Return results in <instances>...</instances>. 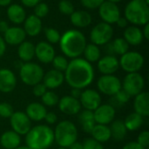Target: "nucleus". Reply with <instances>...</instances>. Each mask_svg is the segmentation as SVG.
Returning <instances> with one entry per match:
<instances>
[{
	"instance_id": "f257e3e1",
	"label": "nucleus",
	"mask_w": 149,
	"mask_h": 149,
	"mask_svg": "<svg viewBox=\"0 0 149 149\" xmlns=\"http://www.w3.org/2000/svg\"><path fill=\"white\" fill-rule=\"evenodd\" d=\"M65 79L72 88L85 89L94 79V69L91 63L85 58H72L65 71Z\"/></svg>"
},
{
	"instance_id": "f03ea898",
	"label": "nucleus",
	"mask_w": 149,
	"mask_h": 149,
	"mask_svg": "<svg viewBox=\"0 0 149 149\" xmlns=\"http://www.w3.org/2000/svg\"><path fill=\"white\" fill-rule=\"evenodd\" d=\"M60 50L65 57L79 58L86 45L85 35L78 30H68L62 34L59 40Z\"/></svg>"
},
{
	"instance_id": "7ed1b4c3",
	"label": "nucleus",
	"mask_w": 149,
	"mask_h": 149,
	"mask_svg": "<svg viewBox=\"0 0 149 149\" xmlns=\"http://www.w3.org/2000/svg\"><path fill=\"white\" fill-rule=\"evenodd\" d=\"M25 142L30 149H48L54 142L53 130L47 125L35 126L25 134Z\"/></svg>"
},
{
	"instance_id": "20e7f679",
	"label": "nucleus",
	"mask_w": 149,
	"mask_h": 149,
	"mask_svg": "<svg viewBox=\"0 0 149 149\" xmlns=\"http://www.w3.org/2000/svg\"><path fill=\"white\" fill-rule=\"evenodd\" d=\"M149 4L145 0H131L125 7L124 14L128 23L142 26L149 22Z\"/></svg>"
},
{
	"instance_id": "39448f33",
	"label": "nucleus",
	"mask_w": 149,
	"mask_h": 149,
	"mask_svg": "<svg viewBox=\"0 0 149 149\" xmlns=\"http://www.w3.org/2000/svg\"><path fill=\"white\" fill-rule=\"evenodd\" d=\"M53 134L54 141L62 148H68L78 139L77 127L69 120L60 121L53 130Z\"/></svg>"
},
{
	"instance_id": "423d86ee",
	"label": "nucleus",
	"mask_w": 149,
	"mask_h": 149,
	"mask_svg": "<svg viewBox=\"0 0 149 149\" xmlns=\"http://www.w3.org/2000/svg\"><path fill=\"white\" fill-rule=\"evenodd\" d=\"M43 68L33 62H26L19 68V77L22 82L27 86H33L43 80Z\"/></svg>"
},
{
	"instance_id": "0eeeda50",
	"label": "nucleus",
	"mask_w": 149,
	"mask_h": 149,
	"mask_svg": "<svg viewBox=\"0 0 149 149\" xmlns=\"http://www.w3.org/2000/svg\"><path fill=\"white\" fill-rule=\"evenodd\" d=\"M144 57L138 52H127L121 55L119 63L120 67L127 73L138 72L144 65Z\"/></svg>"
},
{
	"instance_id": "6e6552de",
	"label": "nucleus",
	"mask_w": 149,
	"mask_h": 149,
	"mask_svg": "<svg viewBox=\"0 0 149 149\" xmlns=\"http://www.w3.org/2000/svg\"><path fill=\"white\" fill-rule=\"evenodd\" d=\"M113 36V28L111 24L100 22L93 27L90 32V40L96 45H105L111 41Z\"/></svg>"
},
{
	"instance_id": "1a4fd4ad",
	"label": "nucleus",
	"mask_w": 149,
	"mask_h": 149,
	"mask_svg": "<svg viewBox=\"0 0 149 149\" xmlns=\"http://www.w3.org/2000/svg\"><path fill=\"white\" fill-rule=\"evenodd\" d=\"M145 87V79L143 76L139 72L127 73L121 84V88L126 91L131 97H135Z\"/></svg>"
},
{
	"instance_id": "9d476101",
	"label": "nucleus",
	"mask_w": 149,
	"mask_h": 149,
	"mask_svg": "<svg viewBox=\"0 0 149 149\" xmlns=\"http://www.w3.org/2000/svg\"><path fill=\"white\" fill-rule=\"evenodd\" d=\"M97 87L101 93L112 97L121 89V82L113 74L102 75L97 81Z\"/></svg>"
},
{
	"instance_id": "9b49d317",
	"label": "nucleus",
	"mask_w": 149,
	"mask_h": 149,
	"mask_svg": "<svg viewBox=\"0 0 149 149\" xmlns=\"http://www.w3.org/2000/svg\"><path fill=\"white\" fill-rule=\"evenodd\" d=\"M31 120L25 113L17 111L14 112L10 118V123L12 130L19 135H25L31 128Z\"/></svg>"
},
{
	"instance_id": "f8f14e48",
	"label": "nucleus",
	"mask_w": 149,
	"mask_h": 149,
	"mask_svg": "<svg viewBox=\"0 0 149 149\" xmlns=\"http://www.w3.org/2000/svg\"><path fill=\"white\" fill-rule=\"evenodd\" d=\"M98 9L102 22H105L107 24H115L120 17V10L117 3L105 0Z\"/></svg>"
},
{
	"instance_id": "ddd939ff",
	"label": "nucleus",
	"mask_w": 149,
	"mask_h": 149,
	"mask_svg": "<svg viewBox=\"0 0 149 149\" xmlns=\"http://www.w3.org/2000/svg\"><path fill=\"white\" fill-rule=\"evenodd\" d=\"M79 100L80 102L81 107L93 112L101 105L100 94L99 92L93 89H86L83 91Z\"/></svg>"
},
{
	"instance_id": "4468645a",
	"label": "nucleus",
	"mask_w": 149,
	"mask_h": 149,
	"mask_svg": "<svg viewBox=\"0 0 149 149\" xmlns=\"http://www.w3.org/2000/svg\"><path fill=\"white\" fill-rule=\"evenodd\" d=\"M115 117V109L110 104H103L93 111V118L96 124L108 125Z\"/></svg>"
},
{
	"instance_id": "2eb2a0df",
	"label": "nucleus",
	"mask_w": 149,
	"mask_h": 149,
	"mask_svg": "<svg viewBox=\"0 0 149 149\" xmlns=\"http://www.w3.org/2000/svg\"><path fill=\"white\" fill-rule=\"evenodd\" d=\"M97 67L103 75L114 74L120 68L119 59L114 55H106L98 60Z\"/></svg>"
},
{
	"instance_id": "dca6fc26",
	"label": "nucleus",
	"mask_w": 149,
	"mask_h": 149,
	"mask_svg": "<svg viewBox=\"0 0 149 149\" xmlns=\"http://www.w3.org/2000/svg\"><path fill=\"white\" fill-rule=\"evenodd\" d=\"M58 105L60 112L66 115H76L82 108L79 100L70 95H66L59 99Z\"/></svg>"
},
{
	"instance_id": "f3484780",
	"label": "nucleus",
	"mask_w": 149,
	"mask_h": 149,
	"mask_svg": "<svg viewBox=\"0 0 149 149\" xmlns=\"http://www.w3.org/2000/svg\"><path fill=\"white\" fill-rule=\"evenodd\" d=\"M35 56L41 63L50 64L56 56L55 50L50 43L41 41L35 45Z\"/></svg>"
},
{
	"instance_id": "a211bd4d",
	"label": "nucleus",
	"mask_w": 149,
	"mask_h": 149,
	"mask_svg": "<svg viewBox=\"0 0 149 149\" xmlns=\"http://www.w3.org/2000/svg\"><path fill=\"white\" fill-rule=\"evenodd\" d=\"M17 86V78L14 72L7 68L0 69V92L11 93Z\"/></svg>"
},
{
	"instance_id": "6ab92c4d",
	"label": "nucleus",
	"mask_w": 149,
	"mask_h": 149,
	"mask_svg": "<svg viewBox=\"0 0 149 149\" xmlns=\"http://www.w3.org/2000/svg\"><path fill=\"white\" fill-rule=\"evenodd\" d=\"M43 84L47 89L52 90L59 87L65 81V75L62 72L52 69L44 74Z\"/></svg>"
},
{
	"instance_id": "aec40b11",
	"label": "nucleus",
	"mask_w": 149,
	"mask_h": 149,
	"mask_svg": "<svg viewBox=\"0 0 149 149\" xmlns=\"http://www.w3.org/2000/svg\"><path fill=\"white\" fill-rule=\"evenodd\" d=\"M26 34L22 27L12 26L3 33V40L5 44L10 45H18L24 41Z\"/></svg>"
},
{
	"instance_id": "412c9836",
	"label": "nucleus",
	"mask_w": 149,
	"mask_h": 149,
	"mask_svg": "<svg viewBox=\"0 0 149 149\" xmlns=\"http://www.w3.org/2000/svg\"><path fill=\"white\" fill-rule=\"evenodd\" d=\"M134 113L141 116L148 117L149 115V94L148 92H141L135 96L134 101Z\"/></svg>"
},
{
	"instance_id": "4be33fe9",
	"label": "nucleus",
	"mask_w": 149,
	"mask_h": 149,
	"mask_svg": "<svg viewBox=\"0 0 149 149\" xmlns=\"http://www.w3.org/2000/svg\"><path fill=\"white\" fill-rule=\"evenodd\" d=\"M24 31L30 37L38 36L42 31V21L35 15H31L24 21Z\"/></svg>"
},
{
	"instance_id": "5701e85b",
	"label": "nucleus",
	"mask_w": 149,
	"mask_h": 149,
	"mask_svg": "<svg viewBox=\"0 0 149 149\" xmlns=\"http://www.w3.org/2000/svg\"><path fill=\"white\" fill-rule=\"evenodd\" d=\"M123 38L127 42L129 45H139L142 43L144 37L142 31L139 26L130 25L125 29Z\"/></svg>"
},
{
	"instance_id": "b1692460",
	"label": "nucleus",
	"mask_w": 149,
	"mask_h": 149,
	"mask_svg": "<svg viewBox=\"0 0 149 149\" xmlns=\"http://www.w3.org/2000/svg\"><path fill=\"white\" fill-rule=\"evenodd\" d=\"M47 111L41 103L32 102L29 104L25 109V114L32 121H41L45 119Z\"/></svg>"
},
{
	"instance_id": "393cba45",
	"label": "nucleus",
	"mask_w": 149,
	"mask_h": 149,
	"mask_svg": "<svg viewBox=\"0 0 149 149\" xmlns=\"http://www.w3.org/2000/svg\"><path fill=\"white\" fill-rule=\"evenodd\" d=\"M21 143V137L13 130L6 131L0 137V144L4 149H15Z\"/></svg>"
},
{
	"instance_id": "a878e982",
	"label": "nucleus",
	"mask_w": 149,
	"mask_h": 149,
	"mask_svg": "<svg viewBox=\"0 0 149 149\" xmlns=\"http://www.w3.org/2000/svg\"><path fill=\"white\" fill-rule=\"evenodd\" d=\"M7 17L13 24H20L25 20L26 13L23 6L17 3H13L10 4L7 8Z\"/></svg>"
},
{
	"instance_id": "bb28decb",
	"label": "nucleus",
	"mask_w": 149,
	"mask_h": 149,
	"mask_svg": "<svg viewBox=\"0 0 149 149\" xmlns=\"http://www.w3.org/2000/svg\"><path fill=\"white\" fill-rule=\"evenodd\" d=\"M70 17L72 24L79 28H85L92 23V16L86 10H74Z\"/></svg>"
},
{
	"instance_id": "cd10ccee",
	"label": "nucleus",
	"mask_w": 149,
	"mask_h": 149,
	"mask_svg": "<svg viewBox=\"0 0 149 149\" xmlns=\"http://www.w3.org/2000/svg\"><path fill=\"white\" fill-rule=\"evenodd\" d=\"M90 134L93 140L101 144L107 142L111 139V131L107 125L96 124Z\"/></svg>"
},
{
	"instance_id": "c85d7f7f",
	"label": "nucleus",
	"mask_w": 149,
	"mask_h": 149,
	"mask_svg": "<svg viewBox=\"0 0 149 149\" xmlns=\"http://www.w3.org/2000/svg\"><path fill=\"white\" fill-rule=\"evenodd\" d=\"M17 55L21 61L23 62H31V60L35 57V45L29 42L24 41L18 45Z\"/></svg>"
},
{
	"instance_id": "c756f323",
	"label": "nucleus",
	"mask_w": 149,
	"mask_h": 149,
	"mask_svg": "<svg viewBox=\"0 0 149 149\" xmlns=\"http://www.w3.org/2000/svg\"><path fill=\"white\" fill-rule=\"evenodd\" d=\"M79 122L81 125L82 130L87 134H91L94 126L96 125L93 118V112L89 110L80 111L79 113Z\"/></svg>"
},
{
	"instance_id": "7c9ffc66",
	"label": "nucleus",
	"mask_w": 149,
	"mask_h": 149,
	"mask_svg": "<svg viewBox=\"0 0 149 149\" xmlns=\"http://www.w3.org/2000/svg\"><path fill=\"white\" fill-rule=\"evenodd\" d=\"M110 131H111V138H113L117 141H122L126 137L127 133L124 122L120 120H114L111 123Z\"/></svg>"
},
{
	"instance_id": "2f4dec72",
	"label": "nucleus",
	"mask_w": 149,
	"mask_h": 149,
	"mask_svg": "<svg viewBox=\"0 0 149 149\" xmlns=\"http://www.w3.org/2000/svg\"><path fill=\"white\" fill-rule=\"evenodd\" d=\"M127 131H136L143 125V117L136 113H132L127 115L123 121Z\"/></svg>"
},
{
	"instance_id": "473e14b6",
	"label": "nucleus",
	"mask_w": 149,
	"mask_h": 149,
	"mask_svg": "<svg viewBox=\"0 0 149 149\" xmlns=\"http://www.w3.org/2000/svg\"><path fill=\"white\" fill-rule=\"evenodd\" d=\"M85 59L88 61L89 63H94L98 62V60L100 58V49L98 45L91 43L86 44L84 52H83Z\"/></svg>"
},
{
	"instance_id": "72a5a7b5",
	"label": "nucleus",
	"mask_w": 149,
	"mask_h": 149,
	"mask_svg": "<svg viewBox=\"0 0 149 149\" xmlns=\"http://www.w3.org/2000/svg\"><path fill=\"white\" fill-rule=\"evenodd\" d=\"M111 45H112L113 54H118L120 56L127 52L129 49V45L123 38H115L113 41L111 42Z\"/></svg>"
},
{
	"instance_id": "f704fd0d",
	"label": "nucleus",
	"mask_w": 149,
	"mask_h": 149,
	"mask_svg": "<svg viewBox=\"0 0 149 149\" xmlns=\"http://www.w3.org/2000/svg\"><path fill=\"white\" fill-rule=\"evenodd\" d=\"M131 96L126 92L124 91L122 88L113 96H112V104H110L113 107H120V106H123L126 103H127L130 100Z\"/></svg>"
},
{
	"instance_id": "c9c22d12",
	"label": "nucleus",
	"mask_w": 149,
	"mask_h": 149,
	"mask_svg": "<svg viewBox=\"0 0 149 149\" xmlns=\"http://www.w3.org/2000/svg\"><path fill=\"white\" fill-rule=\"evenodd\" d=\"M59 100L58 96L52 91H46L44 95L41 97V101L42 104L45 107H54L58 105Z\"/></svg>"
},
{
	"instance_id": "e433bc0d",
	"label": "nucleus",
	"mask_w": 149,
	"mask_h": 149,
	"mask_svg": "<svg viewBox=\"0 0 149 149\" xmlns=\"http://www.w3.org/2000/svg\"><path fill=\"white\" fill-rule=\"evenodd\" d=\"M45 38H46L48 43H50L51 45L58 43L60 40V37H61L59 31L54 28H52V27L45 28Z\"/></svg>"
},
{
	"instance_id": "4c0bfd02",
	"label": "nucleus",
	"mask_w": 149,
	"mask_h": 149,
	"mask_svg": "<svg viewBox=\"0 0 149 149\" xmlns=\"http://www.w3.org/2000/svg\"><path fill=\"white\" fill-rule=\"evenodd\" d=\"M52 63V65H53L55 70L63 72L67 68V65H68L69 62H68V60L66 59L65 57L61 56V55H58V56L54 57Z\"/></svg>"
},
{
	"instance_id": "58836bf2",
	"label": "nucleus",
	"mask_w": 149,
	"mask_h": 149,
	"mask_svg": "<svg viewBox=\"0 0 149 149\" xmlns=\"http://www.w3.org/2000/svg\"><path fill=\"white\" fill-rule=\"evenodd\" d=\"M58 10L62 14L71 16V14L74 11V6L70 0H61L58 3Z\"/></svg>"
},
{
	"instance_id": "ea45409f",
	"label": "nucleus",
	"mask_w": 149,
	"mask_h": 149,
	"mask_svg": "<svg viewBox=\"0 0 149 149\" xmlns=\"http://www.w3.org/2000/svg\"><path fill=\"white\" fill-rule=\"evenodd\" d=\"M49 13V6L45 3H38L34 7V15L39 17L40 19L42 17H45Z\"/></svg>"
},
{
	"instance_id": "a19ab883",
	"label": "nucleus",
	"mask_w": 149,
	"mask_h": 149,
	"mask_svg": "<svg viewBox=\"0 0 149 149\" xmlns=\"http://www.w3.org/2000/svg\"><path fill=\"white\" fill-rule=\"evenodd\" d=\"M13 113L14 110L10 104L6 102L0 103V117L4 119H10Z\"/></svg>"
},
{
	"instance_id": "79ce46f5",
	"label": "nucleus",
	"mask_w": 149,
	"mask_h": 149,
	"mask_svg": "<svg viewBox=\"0 0 149 149\" xmlns=\"http://www.w3.org/2000/svg\"><path fill=\"white\" fill-rule=\"evenodd\" d=\"M83 149H104V147L101 143L96 141L93 138H88L84 141L82 143Z\"/></svg>"
},
{
	"instance_id": "37998d69",
	"label": "nucleus",
	"mask_w": 149,
	"mask_h": 149,
	"mask_svg": "<svg viewBox=\"0 0 149 149\" xmlns=\"http://www.w3.org/2000/svg\"><path fill=\"white\" fill-rule=\"evenodd\" d=\"M138 144H140L141 147H143L144 148H149V132L148 131H142L137 138V141Z\"/></svg>"
},
{
	"instance_id": "c03bdc74",
	"label": "nucleus",
	"mask_w": 149,
	"mask_h": 149,
	"mask_svg": "<svg viewBox=\"0 0 149 149\" xmlns=\"http://www.w3.org/2000/svg\"><path fill=\"white\" fill-rule=\"evenodd\" d=\"M81 3L86 9L93 10L99 8L105 0H80Z\"/></svg>"
},
{
	"instance_id": "a18cd8bd",
	"label": "nucleus",
	"mask_w": 149,
	"mask_h": 149,
	"mask_svg": "<svg viewBox=\"0 0 149 149\" xmlns=\"http://www.w3.org/2000/svg\"><path fill=\"white\" fill-rule=\"evenodd\" d=\"M47 91V88L45 87V86L43 83H38L35 86H33V89H32V93L34 94V96L36 97H39L41 98L44 93Z\"/></svg>"
},
{
	"instance_id": "49530a36",
	"label": "nucleus",
	"mask_w": 149,
	"mask_h": 149,
	"mask_svg": "<svg viewBox=\"0 0 149 149\" xmlns=\"http://www.w3.org/2000/svg\"><path fill=\"white\" fill-rule=\"evenodd\" d=\"M44 120L46 121L47 124L53 125L58 121V116L54 112H47Z\"/></svg>"
},
{
	"instance_id": "de8ad7c7",
	"label": "nucleus",
	"mask_w": 149,
	"mask_h": 149,
	"mask_svg": "<svg viewBox=\"0 0 149 149\" xmlns=\"http://www.w3.org/2000/svg\"><path fill=\"white\" fill-rule=\"evenodd\" d=\"M122 149H149V148H144L143 147H141L140 144H138L136 141H131V142H128L127 143Z\"/></svg>"
},
{
	"instance_id": "09e8293b",
	"label": "nucleus",
	"mask_w": 149,
	"mask_h": 149,
	"mask_svg": "<svg viewBox=\"0 0 149 149\" xmlns=\"http://www.w3.org/2000/svg\"><path fill=\"white\" fill-rule=\"evenodd\" d=\"M22 4L25 7H35L38 3H40V0H20Z\"/></svg>"
},
{
	"instance_id": "8fccbe9b",
	"label": "nucleus",
	"mask_w": 149,
	"mask_h": 149,
	"mask_svg": "<svg viewBox=\"0 0 149 149\" xmlns=\"http://www.w3.org/2000/svg\"><path fill=\"white\" fill-rule=\"evenodd\" d=\"M120 28H127L128 26V21L127 20V18L125 17H120V18L117 20V22L115 23Z\"/></svg>"
},
{
	"instance_id": "3c124183",
	"label": "nucleus",
	"mask_w": 149,
	"mask_h": 149,
	"mask_svg": "<svg viewBox=\"0 0 149 149\" xmlns=\"http://www.w3.org/2000/svg\"><path fill=\"white\" fill-rule=\"evenodd\" d=\"M81 93H82V91H81L80 89H78V88H72L70 96H72V97L74 98V99L79 100L80 95H81Z\"/></svg>"
},
{
	"instance_id": "603ef678",
	"label": "nucleus",
	"mask_w": 149,
	"mask_h": 149,
	"mask_svg": "<svg viewBox=\"0 0 149 149\" xmlns=\"http://www.w3.org/2000/svg\"><path fill=\"white\" fill-rule=\"evenodd\" d=\"M5 51H6V44H5V42H4V40H3V37H2L1 34H0V58H1L2 56H3Z\"/></svg>"
},
{
	"instance_id": "864d4df0",
	"label": "nucleus",
	"mask_w": 149,
	"mask_h": 149,
	"mask_svg": "<svg viewBox=\"0 0 149 149\" xmlns=\"http://www.w3.org/2000/svg\"><path fill=\"white\" fill-rule=\"evenodd\" d=\"M9 24H8V23L6 22V21H4V20H3V21H1L0 20V32L1 33H4L8 29H9Z\"/></svg>"
},
{
	"instance_id": "5fc2aeb1",
	"label": "nucleus",
	"mask_w": 149,
	"mask_h": 149,
	"mask_svg": "<svg viewBox=\"0 0 149 149\" xmlns=\"http://www.w3.org/2000/svg\"><path fill=\"white\" fill-rule=\"evenodd\" d=\"M143 26H144V28H143V30H141V31H142L143 37H144V38H145V39H148L149 38V23L148 24H145V25H143Z\"/></svg>"
},
{
	"instance_id": "6e6d98bb",
	"label": "nucleus",
	"mask_w": 149,
	"mask_h": 149,
	"mask_svg": "<svg viewBox=\"0 0 149 149\" xmlns=\"http://www.w3.org/2000/svg\"><path fill=\"white\" fill-rule=\"evenodd\" d=\"M68 149H83V145L79 141H75L68 148Z\"/></svg>"
},
{
	"instance_id": "4d7b16f0",
	"label": "nucleus",
	"mask_w": 149,
	"mask_h": 149,
	"mask_svg": "<svg viewBox=\"0 0 149 149\" xmlns=\"http://www.w3.org/2000/svg\"><path fill=\"white\" fill-rule=\"evenodd\" d=\"M12 0H0V6H9Z\"/></svg>"
},
{
	"instance_id": "13d9d810",
	"label": "nucleus",
	"mask_w": 149,
	"mask_h": 149,
	"mask_svg": "<svg viewBox=\"0 0 149 149\" xmlns=\"http://www.w3.org/2000/svg\"><path fill=\"white\" fill-rule=\"evenodd\" d=\"M106 1H108V2H111V3H117L120 2L121 0H106Z\"/></svg>"
},
{
	"instance_id": "bf43d9fd",
	"label": "nucleus",
	"mask_w": 149,
	"mask_h": 149,
	"mask_svg": "<svg viewBox=\"0 0 149 149\" xmlns=\"http://www.w3.org/2000/svg\"><path fill=\"white\" fill-rule=\"evenodd\" d=\"M15 149H30L28 147H26V146H23V147H18V148H15Z\"/></svg>"
},
{
	"instance_id": "052dcab7",
	"label": "nucleus",
	"mask_w": 149,
	"mask_h": 149,
	"mask_svg": "<svg viewBox=\"0 0 149 149\" xmlns=\"http://www.w3.org/2000/svg\"><path fill=\"white\" fill-rule=\"evenodd\" d=\"M58 149H68L67 148H62V147H59Z\"/></svg>"
}]
</instances>
